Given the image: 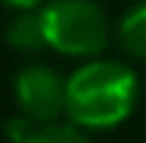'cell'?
I'll use <instances>...</instances> for the list:
<instances>
[{
	"instance_id": "cell-4",
	"label": "cell",
	"mask_w": 146,
	"mask_h": 143,
	"mask_svg": "<svg viewBox=\"0 0 146 143\" xmlns=\"http://www.w3.org/2000/svg\"><path fill=\"white\" fill-rule=\"evenodd\" d=\"M6 41L22 50V53H31V50H40L47 47V31H44V13H19L13 19V25L6 31Z\"/></svg>"
},
{
	"instance_id": "cell-3",
	"label": "cell",
	"mask_w": 146,
	"mask_h": 143,
	"mask_svg": "<svg viewBox=\"0 0 146 143\" xmlns=\"http://www.w3.org/2000/svg\"><path fill=\"white\" fill-rule=\"evenodd\" d=\"M16 103L31 121H53L65 112V81L53 69L28 65L16 75Z\"/></svg>"
},
{
	"instance_id": "cell-1",
	"label": "cell",
	"mask_w": 146,
	"mask_h": 143,
	"mask_svg": "<svg viewBox=\"0 0 146 143\" xmlns=\"http://www.w3.org/2000/svg\"><path fill=\"white\" fill-rule=\"evenodd\" d=\"M137 103V75L118 62H87L65 81V115L78 128L121 124Z\"/></svg>"
},
{
	"instance_id": "cell-6",
	"label": "cell",
	"mask_w": 146,
	"mask_h": 143,
	"mask_svg": "<svg viewBox=\"0 0 146 143\" xmlns=\"http://www.w3.org/2000/svg\"><path fill=\"white\" fill-rule=\"evenodd\" d=\"M28 143H90L78 128H68V124H44L31 134Z\"/></svg>"
},
{
	"instance_id": "cell-2",
	"label": "cell",
	"mask_w": 146,
	"mask_h": 143,
	"mask_svg": "<svg viewBox=\"0 0 146 143\" xmlns=\"http://www.w3.org/2000/svg\"><path fill=\"white\" fill-rule=\"evenodd\" d=\"M44 13L47 47L65 56H96L109 44V25L93 0H53Z\"/></svg>"
},
{
	"instance_id": "cell-5",
	"label": "cell",
	"mask_w": 146,
	"mask_h": 143,
	"mask_svg": "<svg viewBox=\"0 0 146 143\" xmlns=\"http://www.w3.org/2000/svg\"><path fill=\"white\" fill-rule=\"evenodd\" d=\"M121 47L137 59H146V3L134 6L124 19H121Z\"/></svg>"
},
{
	"instance_id": "cell-7",
	"label": "cell",
	"mask_w": 146,
	"mask_h": 143,
	"mask_svg": "<svg viewBox=\"0 0 146 143\" xmlns=\"http://www.w3.org/2000/svg\"><path fill=\"white\" fill-rule=\"evenodd\" d=\"M37 3H44V0H6V6H13V9H22V13L34 9Z\"/></svg>"
}]
</instances>
